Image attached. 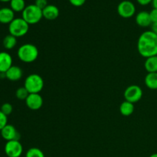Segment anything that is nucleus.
<instances>
[{"label":"nucleus","instance_id":"1","mask_svg":"<svg viewBox=\"0 0 157 157\" xmlns=\"http://www.w3.org/2000/svg\"><path fill=\"white\" fill-rule=\"evenodd\" d=\"M137 50L144 58L157 55V35L151 30L146 31L140 35L137 41Z\"/></svg>","mask_w":157,"mask_h":157},{"label":"nucleus","instance_id":"2","mask_svg":"<svg viewBox=\"0 0 157 157\" xmlns=\"http://www.w3.org/2000/svg\"><path fill=\"white\" fill-rule=\"evenodd\" d=\"M39 52L38 49L35 44L26 43L18 48L17 51V55L20 61L24 63H32L38 58Z\"/></svg>","mask_w":157,"mask_h":157},{"label":"nucleus","instance_id":"3","mask_svg":"<svg viewBox=\"0 0 157 157\" xmlns=\"http://www.w3.org/2000/svg\"><path fill=\"white\" fill-rule=\"evenodd\" d=\"M21 18L30 25L39 22L43 18L42 10L35 4L29 5L21 12Z\"/></svg>","mask_w":157,"mask_h":157},{"label":"nucleus","instance_id":"4","mask_svg":"<svg viewBox=\"0 0 157 157\" xmlns=\"http://www.w3.org/2000/svg\"><path fill=\"white\" fill-rule=\"evenodd\" d=\"M24 87L29 94H39L44 87V80L39 75L32 74L25 80Z\"/></svg>","mask_w":157,"mask_h":157},{"label":"nucleus","instance_id":"5","mask_svg":"<svg viewBox=\"0 0 157 157\" xmlns=\"http://www.w3.org/2000/svg\"><path fill=\"white\" fill-rule=\"evenodd\" d=\"M29 30V25L22 18H15L9 25V34L15 38L25 36Z\"/></svg>","mask_w":157,"mask_h":157},{"label":"nucleus","instance_id":"6","mask_svg":"<svg viewBox=\"0 0 157 157\" xmlns=\"http://www.w3.org/2000/svg\"><path fill=\"white\" fill-rule=\"evenodd\" d=\"M4 151L7 157H20L23 153L22 144L19 140L7 141L5 144Z\"/></svg>","mask_w":157,"mask_h":157},{"label":"nucleus","instance_id":"7","mask_svg":"<svg viewBox=\"0 0 157 157\" xmlns=\"http://www.w3.org/2000/svg\"><path fill=\"white\" fill-rule=\"evenodd\" d=\"M143 97V90L140 86L130 85L127 87V89L124 91V98L125 101L131 102L133 104L138 102L140 101Z\"/></svg>","mask_w":157,"mask_h":157},{"label":"nucleus","instance_id":"8","mask_svg":"<svg viewBox=\"0 0 157 157\" xmlns=\"http://www.w3.org/2000/svg\"><path fill=\"white\" fill-rule=\"evenodd\" d=\"M117 12L120 16L124 18H130L134 15L136 7L132 2L125 0L122 1L117 6Z\"/></svg>","mask_w":157,"mask_h":157},{"label":"nucleus","instance_id":"9","mask_svg":"<svg viewBox=\"0 0 157 157\" xmlns=\"http://www.w3.org/2000/svg\"><path fill=\"white\" fill-rule=\"evenodd\" d=\"M1 136L5 140L11 141V140H19L20 134L17 131L16 128L13 125L7 124L2 128V130L0 131Z\"/></svg>","mask_w":157,"mask_h":157},{"label":"nucleus","instance_id":"10","mask_svg":"<svg viewBox=\"0 0 157 157\" xmlns=\"http://www.w3.org/2000/svg\"><path fill=\"white\" fill-rule=\"evenodd\" d=\"M27 107L32 110H38L42 107L43 98L40 94H29L25 100Z\"/></svg>","mask_w":157,"mask_h":157},{"label":"nucleus","instance_id":"11","mask_svg":"<svg viewBox=\"0 0 157 157\" xmlns=\"http://www.w3.org/2000/svg\"><path fill=\"white\" fill-rule=\"evenodd\" d=\"M12 66V57L6 52H0V74H5Z\"/></svg>","mask_w":157,"mask_h":157},{"label":"nucleus","instance_id":"12","mask_svg":"<svg viewBox=\"0 0 157 157\" xmlns=\"http://www.w3.org/2000/svg\"><path fill=\"white\" fill-rule=\"evenodd\" d=\"M6 78L10 81H18L22 78V69L17 65H12L7 71L5 73Z\"/></svg>","mask_w":157,"mask_h":157},{"label":"nucleus","instance_id":"13","mask_svg":"<svg viewBox=\"0 0 157 157\" xmlns=\"http://www.w3.org/2000/svg\"><path fill=\"white\" fill-rule=\"evenodd\" d=\"M15 12L11 8L4 7L0 9V23L10 24L15 19Z\"/></svg>","mask_w":157,"mask_h":157},{"label":"nucleus","instance_id":"14","mask_svg":"<svg viewBox=\"0 0 157 157\" xmlns=\"http://www.w3.org/2000/svg\"><path fill=\"white\" fill-rule=\"evenodd\" d=\"M59 9L55 5H48L42 10L43 18L47 20H55L59 16Z\"/></svg>","mask_w":157,"mask_h":157},{"label":"nucleus","instance_id":"15","mask_svg":"<svg viewBox=\"0 0 157 157\" xmlns=\"http://www.w3.org/2000/svg\"><path fill=\"white\" fill-rule=\"evenodd\" d=\"M136 22L138 25L143 28L151 26L153 23H152L151 18H150V12H147V11L140 12L136 16Z\"/></svg>","mask_w":157,"mask_h":157},{"label":"nucleus","instance_id":"16","mask_svg":"<svg viewBox=\"0 0 157 157\" xmlns=\"http://www.w3.org/2000/svg\"><path fill=\"white\" fill-rule=\"evenodd\" d=\"M144 67L148 73L157 72V55L146 58Z\"/></svg>","mask_w":157,"mask_h":157},{"label":"nucleus","instance_id":"17","mask_svg":"<svg viewBox=\"0 0 157 157\" xmlns=\"http://www.w3.org/2000/svg\"><path fill=\"white\" fill-rule=\"evenodd\" d=\"M146 86L151 90H157V72L148 73L144 80Z\"/></svg>","mask_w":157,"mask_h":157},{"label":"nucleus","instance_id":"18","mask_svg":"<svg viewBox=\"0 0 157 157\" xmlns=\"http://www.w3.org/2000/svg\"><path fill=\"white\" fill-rule=\"evenodd\" d=\"M134 111V104L129 101H124L120 106V112L123 116H130Z\"/></svg>","mask_w":157,"mask_h":157},{"label":"nucleus","instance_id":"19","mask_svg":"<svg viewBox=\"0 0 157 157\" xmlns=\"http://www.w3.org/2000/svg\"><path fill=\"white\" fill-rule=\"evenodd\" d=\"M3 47L6 49V50H12L16 46L17 44V38H15L13 35H6L2 41Z\"/></svg>","mask_w":157,"mask_h":157},{"label":"nucleus","instance_id":"20","mask_svg":"<svg viewBox=\"0 0 157 157\" xmlns=\"http://www.w3.org/2000/svg\"><path fill=\"white\" fill-rule=\"evenodd\" d=\"M10 8L15 12H22L25 9V0H11Z\"/></svg>","mask_w":157,"mask_h":157},{"label":"nucleus","instance_id":"21","mask_svg":"<svg viewBox=\"0 0 157 157\" xmlns=\"http://www.w3.org/2000/svg\"><path fill=\"white\" fill-rule=\"evenodd\" d=\"M25 157H45L42 150L36 147L29 149L25 153Z\"/></svg>","mask_w":157,"mask_h":157},{"label":"nucleus","instance_id":"22","mask_svg":"<svg viewBox=\"0 0 157 157\" xmlns=\"http://www.w3.org/2000/svg\"><path fill=\"white\" fill-rule=\"evenodd\" d=\"M29 95V91H28L27 89L25 87H19V88L17 89L16 91H15V97H16L18 100H21V101H25L26 98H28Z\"/></svg>","mask_w":157,"mask_h":157},{"label":"nucleus","instance_id":"23","mask_svg":"<svg viewBox=\"0 0 157 157\" xmlns=\"http://www.w3.org/2000/svg\"><path fill=\"white\" fill-rule=\"evenodd\" d=\"M0 110L4 113L6 116H9L12 113V110H13V107L11 104L9 103H5L2 105L1 106V108H0Z\"/></svg>","mask_w":157,"mask_h":157},{"label":"nucleus","instance_id":"24","mask_svg":"<svg viewBox=\"0 0 157 157\" xmlns=\"http://www.w3.org/2000/svg\"><path fill=\"white\" fill-rule=\"evenodd\" d=\"M8 124V117L0 110V131Z\"/></svg>","mask_w":157,"mask_h":157},{"label":"nucleus","instance_id":"25","mask_svg":"<svg viewBox=\"0 0 157 157\" xmlns=\"http://www.w3.org/2000/svg\"><path fill=\"white\" fill-rule=\"evenodd\" d=\"M35 5L40 9L43 10L48 6V0H35Z\"/></svg>","mask_w":157,"mask_h":157},{"label":"nucleus","instance_id":"26","mask_svg":"<svg viewBox=\"0 0 157 157\" xmlns=\"http://www.w3.org/2000/svg\"><path fill=\"white\" fill-rule=\"evenodd\" d=\"M69 2L75 7H81L83 5H84L86 0H69Z\"/></svg>","mask_w":157,"mask_h":157},{"label":"nucleus","instance_id":"27","mask_svg":"<svg viewBox=\"0 0 157 157\" xmlns=\"http://www.w3.org/2000/svg\"><path fill=\"white\" fill-rule=\"evenodd\" d=\"M150 18H151L152 23L157 22V9H153L150 12Z\"/></svg>","mask_w":157,"mask_h":157},{"label":"nucleus","instance_id":"28","mask_svg":"<svg viewBox=\"0 0 157 157\" xmlns=\"http://www.w3.org/2000/svg\"><path fill=\"white\" fill-rule=\"evenodd\" d=\"M136 2L141 6H147V5L152 3L153 0H136Z\"/></svg>","mask_w":157,"mask_h":157},{"label":"nucleus","instance_id":"29","mask_svg":"<svg viewBox=\"0 0 157 157\" xmlns=\"http://www.w3.org/2000/svg\"><path fill=\"white\" fill-rule=\"evenodd\" d=\"M151 31L157 35V22H154L151 25Z\"/></svg>","mask_w":157,"mask_h":157},{"label":"nucleus","instance_id":"30","mask_svg":"<svg viewBox=\"0 0 157 157\" xmlns=\"http://www.w3.org/2000/svg\"><path fill=\"white\" fill-rule=\"evenodd\" d=\"M152 6H153V9H157V0H153Z\"/></svg>","mask_w":157,"mask_h":157},{"label":"nucleus","instance_id":"31","mask_svg":"<svg viewBox=\"0 0 157 157\" xmlns=\"http://www.w3.org/2000/svg\"><path fill=\"white\" fill-rule=\"evenodd\" d=\"M150 157H157V153H153V154H152V155H150Z\"/></svg>","mask_w":157,"mask_h":157},{"label":"nucleus","instance_id":"32","mask_svg":"<svg viewBox=\"0 0 157 157\" xmlns=\"http://www.w3.org/2000/svg\"><path fill=\"white\" fill-rule=\"evenodd\" d=\"M11 0H0V2H9Z\"/></svg>","mask_w":157,"mask_h":157}]
</instances>
